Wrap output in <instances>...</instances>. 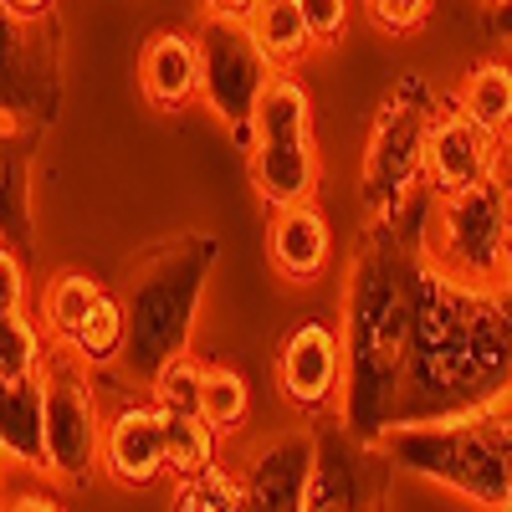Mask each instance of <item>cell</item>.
<instances>
[{
    "label": "cell",
    "instance_id": "obj_1",
    "mask_svg": "<svg viewBox=\"0 0 512 512\" xmlns=\"http://www.w3.org/2000/svg\"><path fill=\"white\" fill-rule=\"evenodd\" d=\"M497 395H512V292L420 256L410 272L405 420L487 405Z\"/></svg>",
    "mask_w": 512,
    "mask_h": 512
},
{
    "label": "cell",
    "instance_id": "obj_2",
    "mask_svg": "<svg viewBox=\"0 0 512 512\" xmlns=\"http://www.w3.org/2000/svg\"><path fill=\"white\" fill-rule=\"evenodd\" d=\"M410 272L384 241H369L349 267L344 292V395L338 425L364 441H384L405 420L410 379Z\"/></svg>",
    "mask_w": 512,
    "mask_h": 512
},
{
    "label": "cell",
    "instance_id": "obj_3",
    "mask_svg": "<svg viewBox=\"0 0 512 512\" xmlns=\"http://www.w3.org/2000/svg\"><path fill=\"white\" fill-rule=\"evenodd\" d=\"M379 446L390 451L395 472L436 482L461 502L497 512L512 487V395L446 415L400 420Z\"/></svg>",
    "mask_w": 512,
    "mask_h": 512
},
{
    "label": "cell",
    "instance_id": "obj_4",
    "mask_svg": "<svg viewBox=\"0 0 512 512\" xmlns=\"http://www.w3.org/2000/svg\"><path fill=\"white\" fill-rule=\"evenodd\" d=\"M216 256L221 251L210 236H180V241L149 251L134 267V277H128V292H123V308H128L123 374L134 384H144V390L159 379L164 364L190 354L205 277L216 272Z\"/></svg>",
    "mask_w": 512,
    "mask_h": 512
},
{
    "label": "cell",
    "instance_id": "obj_5",
    "mask_svg": "<svg viewBox=\"0 0 512 512\" xmlns=\"http://www.w3.org/2000/svg\"><path fill=\"white\" fill-rule=\"evenodd\" d=\"M195 47H200V103L216 113V123L241 149H251L256 108H262L282 67L256 41L251 21H236V16H200Z\"/></svg>",
    "mask_w": 512,
    "mask_h": 512
},
{
    "label": "cell",
    "instance_id": "obj_6",
    "mask_svg": "<svg viewBox=\"0 0 512 512\" xmlns=\"http://www.w3.org/2000/svg\"><path fill=\"white\" fill-rule=\"evenodd\" d=\"M251 185L272 210L303 205L318 190V144H313V98L292 72H277L251 139Z\"/></svg>",
    "mask_w": 512,
    "mask_h": 512
},
{
    "label": "cell",
    "instance_id": "obj_7",
    "mask_svg": "<svg viewBox=\"0 0 512 512\" xmlns=\"http://www.w3.org/2000/svg\"><path fill=\"white\" fill-rule=\"evenodd\" d=\"M436 103L431 88L420 77H405L400 88L384 98L374 134H369V154H364V205L369 216H395V210L425 185V139L436 123Z\"/></svg>",
    "mask_w": 512,
    "mask_h": 512
},
{
    "label": "cell",
    "instance_id": "obj_8",
    "mask_svg": "<svg viewBox=\"0 0 512 512\" xmlns=\"http://www.w3.org/2000/svg\"><path fill=\"white\" fill-rule=\"evenodd\" d=\"M507 246H512V185L502 175L472 190L441 195L431 226V256L441 267L472 282H502Z\"/></svg>",
    "mask_w": 512,
    "mask_h": 512
},
{
    "label": "cell",
    "instance_id": "obj_9",
    "mask_svg": "<svg viewBox=\"0 0 512 512\" xmlns=\"http://www.w3.org/2000/svg\"><path fill=\"white\" fill-rule=\"evenodd\" d=\"M103 410L93 374L72 349L52 354L47 369V477L62 487L93 482L103 472Z\"/></svg>",
    "mask_w": 512,
    "mask_h": 512
},
{
    "label": "cell",
    "instance_id": "obj_10",
    "mask_svg": "<svg viewBox=\"0 0 512 512\" xmlns=\"http://www.w3.org/2000/svg\"><path fill=\"white\" fill-rule=\"evenodd\" d=\"M241 482L251 512H313L318 431L313 425H287V431L256 441V451L241 461Z\"/></svg>",
    "mask_w": 512,
    "mask_h": 512
},
{
    "label": "cell",
    "instance_id": "obj_11",
    "mask_svg": "<svg viewBox=\"0 0 512 512\" xmlns=\"http://www.w3.org/2000/svg\"><path fill=\"white\" fill-rule=\"evenodd\" d=\"M390 451L379 441L354 436L349 425H333L318 436V487H313V512H384L390 502Z\"/></svg>",
    "mask_w": 512,
    "mask_h": 512
},
{
    "label": "cell",
    "instance_id": "obj_12",
    "mask_svg": "<svg viewBox=\"0 0 512 512\" xmlns=\"http://www.w3.org/2000/svg\"><path fill=\"white\" fill-rule=\"evenodd\" d=\"M277 390L297 415L338 410V395H344V333L323 318L297 323L277 349Z\"/></svg>",
    "mask_w": 512,
    "mask_h": 512
},
{
    "label": "cell",
    "instance_id": "obj_13",
    "mask_svg": "<svg viewBox=\"0 0 512 512\" xmlns=\"http://www.w3.org/2000/svg\"><path fill=\"white\" fill-rule=\"evenodd\" d=\"M492 175H502V144L487 128H477L456 103L441 108L431 123V139H425V185L436 195H456Z\"/></svg>",
    "mask_w": 512,
    "mask_h": 512
},
{
    "label": "cell",
    "instance_id": "obj_14",
    "mask_svg": "<svg viewBox=\"0 0 512 512\" xmlns=\"http://www.w3.org/2000/svg\"><path fill=\"white\" fill-rule=\"evenodd\" d=\"M169 472V451H164V410L154 400H128L108 415L103 425V477L144 492Z\"/></svg>",
    "mask_w": 512,
    "mask_h": 512
},
{
    "label": "cell",
    "instance_id": "obj_15",
    "mask_svg": "<svg viewBox=\"0 0 512 512\" xmlns=\"http://www.w3.org/2000/svg\"><path fill=\"white\" fill-rule=\"evenodd\" d=\"M139 88L149 98V108L159 113H180L185 103L200 98V47L195 31H175L164 26L144 41L139 52Z\"/></svg>",
    "mask_w": 512,
    "mask_h": 512
},
{
    "label": "cell",
    "instance_id": "obj_16",
    "mask_svg": "<svg viewBox=\"0 0 512 512\" xmlns=\"http://www.w3.org/2000/svg\"><path fill=\"white\" fill-rule=\"evenodd\" d=\"M0 451L6 466L47 477V369L0 379Z\"/></svg>",
    "mask_w": 512,
    "mask_h": 512
},
{
    "label": "cell",
    "instance_id": "obj_17",
    "mask_svg": "<svg viewBox=\"0 0 512 512\" xmlns=\"http://www.w3.org/2000/svg\"><path fill=\"white\" fill-rule=\"evenodd\" d=\"M267 251H272V267L297 282V287H308L328 272L333 262V236H328V221H323V210L313 200L303 205H287V210H272V236H267Z\"/></svg>",
    "mask_w": 512,
    "mask_h": 512
},
{
    "label": "cell",
    "instance_id": "obj_18",
    "mask_svg": "<svg viewBox=\"0 0 512 512\" xmlns=\"http://www.w3.org/2000/svg\"><path fill=\"white\" fill-rule=\"evenodd\" d=\"M456 108L472 118L477 128H487V134L507 149L512 144V67L502 57L477 62L472 72H466V82H461Z\"/></svg>",
    "mask_w": 512,
    "mask_h": 512
},
{
    "label": "cell",
    "instance_id": "obj_19",
    "mask_svg": "<svg viewBox=\"0 0 512 512\" xmlns=\"http://www.w3.org/2000/svg\"><path fill=\"white\" fill-rule=\"evenodd\" d=\"M246 21H251L256 41L272 52V62H277L282 72H297V67L318 52V41H313V31H308V16H303V6H297V0H256V11H251Z\"/></svg>",
    "mask_w": 512,
    "mask_h": 512
},
{
    "label": "cell",
    "instance_id": "obj_20",
    "mask_svg": "<svg viewBox=\"0 0 512 512\" xmlns=\"http://www.w3.org/2000/svg\"><path fill=\"white\" fill-rule=\"evenodd\" d=\"M103 282L93 272H57L36 297V323L47 328L52 344H67V338L88 323V313L98 308Z\"/></svg>",
    "mask_w": 512,
    "mask_h": 512
},
{
    "label": "cell",
    "instance_id": "obj_21",
    "mask_svg": "<svg viewBox=\"0 0 512 512\" xmlns=\"http://www.w3.org/2000/svg\"><path fill=\"white\" fill-rule=\"evenodd\" d=\"M62 349H72L88 369H108V364H123L128 354V308L123 297H98V308L88 313V323H82Z\"/></svg>",
    "mask_w": 512,
    "mask_h": 512
},
{
    "label": "cell",
    "instance_id": "obj_22",
    "mask_svg": "<svg viewBox=\"0 0 512 512\" xmlns=\"http://www.w3.org/2000/svg\"><path fill=\"white\" fill-rule=\"evenodd\" d=\"M164 451H169V472L175 482L205 472V466L221 461V431L210 415H175L164 410Z\"/></svg>",
    "mask_w": 512,
    "mask_h": 512
},
{
    "label": "cell",
    "instance_id": "obj_23",
    "mask_svg": "<svg viewBox=\"0 0 512 512\" xmlns=\"http://www.w3.org/2000/svg\"><path fill=\"white\" fill-rule=\"evenodd\" d=\"M47 369V328L26 308L0 313V379H26Z\"/></svg>",
    "mask_w": 512,
    "mask_h": 512
},
{
    "label": "cell",
    "instance_id": "obj_24",
    "mask_svg": "<svg viewBox=\"0 0 512 512\" xmlns=\"http://www.w3.org/2000/svg\"><path fill=\"white\" fill-rule=\"evenodd\" d=\"M169 512H251L246 507V482H241V472H231V466L216 461V466H205V472H195L175 487Z\"/></svg>",
    "mask_w": 512,
    "mask_h": 512
},
{
    "label": "cell",
    "instance_id": "obj_25",
    "mask_svg": "<svg viewBox=\"0 0 512 512\" xmlns=\"http://www.w3.org/2000/svg\"><path fill=\"white\" fill-rule=\"evenodd\" d=\"M205 415L216 420L221 436H231V431L246 425V415H251V384H246L241 369L205 364Z\"/></svg>",
    "mask_w": 512,
    "mask_h": 512
},
{
    "label": "cell",
    "instance_id": "obj_26",
    "mask_svg": "<svg viewBox=\"0 0 512 512\" xmlns=\"http://www.w3.org/2000/svg\"><path fill=\"white\" fill-rule=\"evenodd\" d=\"M149 400L159 410H175V415H205V364L190 354L164 364L159 379L149 384Z\"/></svg>",
    "mask_w": 512,
    "mask_h": 512
},
{
    "label": "cell",
    "instance_id": "obj_27",
    "mask_svg": "<svg viewBox=\"0 0 512 512\" xmlns=\"http://www.w3.org/2000/svg\"><path fill=\"white\" fill-rule=\"evenodd\" d=\"M431 6L436 0H364V11L374 26H384L390 36H410L431 21Z\"/></svg>",
    "mask_w": 512,
    "mask_h": 512
},
{
    "label": "cell",
    "instance_id": "obj_28",
    "mask_svg": "<svg viewBox=\"0 0 512 512\" xmlns=\"http://www.w3.org/2000/svg\"><path fill=\"white\" fill-rule=\"evenodd\" d=\"M297 6H303L308 31H313L318 47H333V41L344 36V26H349V0H297Z\"/></svg>",
    "mask_w": 512,
    "mask_h": 512
},
{
    "label": "cell",
    "instance_id": "obj_29",
    "mask_svg": "<svg viewBox=\"0 0 512 512\" xmlns=\"http://www.w3.org/2000/svg\"><path fill=\"white\" fill-rule=\"evenodd\" d=\"M0 277H6V308H26V272H21V256L11 251V241L0 251Z\"/></svg>",
    "mask_w": 512,
    "mask_h": 512
},
{
    "label": "cell",
    "instance_id": "obj_30",
    "mask_svg": "<svg viewBox=\"0 0 512 512\" xmlns=\"http://www.w3.org/2000/svg\"><path fill=\"white\" fill-rule=\"evenodd\" d=\"M487 36L497 47H512V0H487Z\"/></svg>",
    "mask_w": 512,
    "mask_h": 512
},
{
    "label": "cell",
    "instance_id": "obj_31",
    "mask_svg": "<svg viewBox=\"0 0 512 512\" xmlns=\"http://www.w3.org/2000/svg\"><path fill=\"white\" fill-rule=\"evenodd\" d=\"M200 6H205V16H236V21H246L256 11V0H200Z\"/></svg>",
    "mask_w": 512,
    "mask_h": 512
},
{
    "label": "cell",
    "instance_id": "obj_32",
    "mask_svg": "<svg viewBox=\"0 0 512 512\" xmlns=\"http://www.w3.org/2000/svg\"><path fill=\"white\" fill-rule=\"evenodd\" d=\"M57 6V0H6V16H16V21H41Z\"/></svg>",
    "mask_w": 512,
    "mask_h": 512
},
{
    "label": "cell",
    "instance_id": "obj_33",
    "mask_svg": "<svg viewBox=\"0 0 512 512\" xmlns=\"http://www.w3.org/2000/svg\"><path fill=\"white\" fill-rule=\"evenodd\" d=\"M6 512H62V502L47 497V492H26V497H16Z\"/></svg>",
    "mask_w": 512,
    "mask_h": 512
},
{
    "label": "cell",
    "instance_id": "obj_34",
    "mask_svg": "<svg viewBox=\"0 0 512 512\" xmlns=\"http://www.w3.org/2000/svg\"><path fill=\"white\" fill-rule=\"evenodd\" d=\"M502 287L512 292V246H507V262H502Z\"/></svg>",
    "mask_w": 512,
    "mask_h": 512
},
{
    "label": "cell",
    "instance_id": "obj_35",
    "mask_svg": "<svg viewBox=\"0 0 512 512\" xmlns=\"http://www.w3.org/2000/svg\"><path fill=\"white\" fill-rule=\"evenodd\" d=\"M497 512H512V487H507V497H502V507Z\"/></svg>",
    "mask_w": 512,
    "mask_h": 512
}]
</instances>
